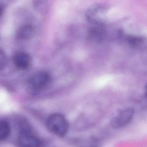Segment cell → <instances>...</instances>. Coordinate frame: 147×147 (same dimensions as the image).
Masks as SVG:
<instances>
[{
	"label": "cell",
	"mask_w": 147,
	"mask_h": 147,
	"mask_svg": "<svg viewBox=\"0 0 147 147\" xmlns=\"http://www.w3.org/2000/svg\"><path fill=\"white\" fill-rule=\"evenodd\" d=\"M19 132L17 137L18 147H41L40 139L32 131L30 125L26 120L22 119L19 122Z\"/></svg>",
	"instance_id": "6da1fadb"
},
{
	"label": "cell",
	"mask_w": 147,
	"mask_h": 147,
	"mask_svg": "<svg viewBox=\"0 0 147 147\" xmlns=\"http://www.w3.org/2000/svg\"><path fill=\"white\" fill-rule=\"evenodd\" d=\"M46 126L51 133L60 137L65 136L69 130L68 121L64 115L58 113L49 116L47 120Z\"/></svg>",
	"instance_id": "7a4b0ae2"
},
{
	"label": "cell",
	"mask_w": 147,
	"mask_h": 147,
	"mask_svg": "<svg viewBox=\"0 0 147 147\" xmlns=\"http://www.w3.org/2000/svg\"><path fill=\"white\" fill-rule=\"evenodd\" d=\"M108 9L102 4H95L90 7L85 13L86 19L93 25L104 26L107 20Z\"/></svg>",
	"instance_id": "3957f363"
},
{
	"label": "cell",
	"mask_w": 147,
	"mask_h": 147,
	"mask_svg": "<svg viewBox=\"0 0 147 147\" xmlns=\"http://www.w3.org/2000/svg\"><path fill=\"white\" fill-rule=\"evenodd\" d=\"M134 113V109L130 107L122 110L110 120V126L115 129L126 127L132 121Z\"/></svg>",
	"instance_id": "277c9868"
},
{
	"label": "cell",
	"mask_w": 147,
	"mask_h": 147,
	"mask_svg": "<svg viewBox=\"0 0 147 147\" xmlns=\"http://www.w3.org/2000/svg\"><path fill=\"white\" fill-rule=\"evenodd\" d=\"M50 80V75L48 73L45 71H39L35 74L30 78L28 84L33 90H40L47 85Z\"/></svg>",
	"instance_id": "5b68a950"
},
{
	"label": "cell",
	"mask_w": 147,
	"mask_h": 147,
	"mask_svg": "<svg viewBox=\"0 0 147 147\" xmlns=\"http://www.w3.org/2000/svg\"><path fill=\"white\" fill-rule=\"evenodd\" d=\"M31 57L26 53L18 52L14 55L13 60L14 64L20 69H27L31 63Z\"/></svg>",
	"instance_id": "8992f818"
},
{
	"label": "cell",
	"mask_w": 147,
	"mask_h": 147,
	"mask_svg": "<svg viewBox=\"0 0 147 147\" xmlns=\"http://www.w3.org/2000/svg\"><path fill=\"white\" fill-rule=\"evenodd\" d=\"M88 31V36L91 40L96 42H102L106 35V30L103 26L93 25Z\"/></svg>",
	"instance_id": "52a82bcc"
},
{
	"label": "cell",
	"mask_w": 147,
	"mask_h": 147,
	"mask_svg": "<svg viewBox=\"0 0 147 147\" xmlns=\"http://www.w3.org/2000/svg\"><path fill=\"white\" fill-rule=\"evenodd\" d=\"M34 27L30 24H25L21 26L17 31V38L20 39L30 38L34 35Z\"/></svg>",
	"instance_id": "ba28073f"
},
{
	"label": "cell",
	"mask_w": 147,
	"mask_h": 147,
	"mask_svg": "<svg viewBox=\"0 0 147 147\" xmlns=\"http://www.w3.org/2000/svg\"><path fill=\"white\" fill-rule=\"evenodd\" d=\"M33 4L35 11L41 14L46 13L49 9L48 0H33Z\"/></svg>",
	"instance_id": "9c48e42d"
},
{
	"label": "cell",
	"mask_w": 147,
	"mask_h": 147,
	"mask_svg": "<svg viewBox=\"0 0 147 147\" xmlns=\"http://www.w3.org/2000/svg\"><path fill=\"white\" fill-rule=\"evenodd\" d=\"M11 127L9 123L5 120L0 121V140H6L11 134Z\"/></svg>",
	"instance_id": "30bf717a"
},
{
	"label": "cell",
	"mask_w": 147,
	"mask_h": 147,
	"mask_svg": "<svg viewBox=\"0 0 147 147\" xmlns=\"http://www.w3.org/2000/svg\"><path fill=\"white\" fill-rule=\"evenodd\" d=\"M144 38L136 35H128L126 37L128 44L133 47H137L141 45L144 43Z\"/></svg>",
	"instance_id": "8fae6325"
},
{
	"label": "cell",
	"mask_w": 147,
	"mask_h": 147,
	"mask_svg": "<svg viewBox=\"0 0 147 147\" xmlns=\"http://www.w3.org/2000/svg\"><path fill=\"white\" fill-rule=\"evenodd\" d=\"M101 141L95 137L90 138L83 147H102Z\"/></svg>",
	"instance_id": "7c38bea8"
},
{
	"label": "cell",
	"mask_w": 147,
	"mask_h": 147,
	"mask_svg": "<svg viewBox=\"0 0 147 147\" xmlns=\"http://www.w3.org/2000/svg\"><path fill=\"white\" fill-rule=\"evenodd\" d=\"M7 62V59L6 55L2 51H1L0 53V67L1 69L5 66Z\"/></svg>",
	"instance_id": "4fadbf2b"
},
{
	"label": "cell",
	"mask_w": 147,
	"mask_h": 147,
	"mask_svg": "<svg viewBox=\"0 0 147 147\" xmlns=\"http://www.w3.org/2000/svg\"><path fill=\"white\" fill-rule=\"evenodd\" d=\"M145 93H146V96L147 97V83L146 84V86H145Z\"/></svg>",
	"instance_id": "5bb4252c"
}]
</instances>
